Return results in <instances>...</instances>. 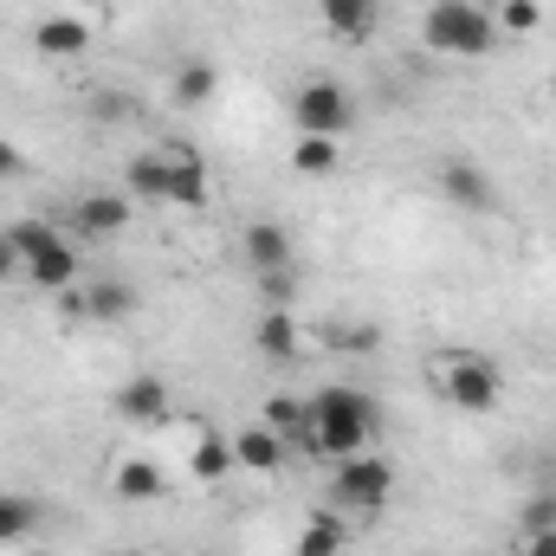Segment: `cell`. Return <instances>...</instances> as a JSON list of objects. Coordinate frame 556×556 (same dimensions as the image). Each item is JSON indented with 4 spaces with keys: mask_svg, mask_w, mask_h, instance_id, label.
I'll return each instance as SVG.
<instances>
[{
    "mask_svg": "<svg viewBox=\"0 0 556 556\" xmlns=\"http://www.w3.org/2000/svg\"><path fill=\"white\" fill-rule=\"evenodd\" d=\"M376 402L363 395V389H343V382H330V389H317L311 395V453L317 459H350V453H369V433H376Z\"/></svg>",
    "mask_w": 556,
    "mask_h": 556,
    "instance_id": "cell-1",
    "label": "cell"
},
{
    "mask_svg": "<svg viewBox=\"0 0 556 556\" xmlns=\"http://www.w3.org/2000/svg\"><path fill=\"white\" fill-rule=\"evenodd\" d=\"M420 39H427V52H446V59H485L498 46V26L472 0H433L420 20Z\"/></svg>",
    "mask_w": 556,
    "mask_h": 556,
    "instance_id": "cell-2",
    "label": "cell"
},
{
    "mask_svg": "<svg viewBox=\"0 0 556 556\" xmlns=\"http://www.w3.org/2000/svg\"><path fill=\"white\" fill-rule=\"evenodd\" d=\"M389 492H395V466L382 453H350V459L330 466V498L343 511H382Z\"/></svg>",
    "mask_w": 556,
    "mask_h": 556,
    "instance_id": "cell-3",
    "label": "cell"
},
{
    "mask_svg": "<svg viewBox=\"0 0 556 556\" xmlns=\"http://www.w3.org/2000/svg\"><path fill=\"white\" fill-rule=\"evenodd\" d=\"M291 124H298V137H343L356 124V98L337 78H311L291 98Z\"/></svg>",
    "mask_w": 556,
    "mask_h": 556,
    "instance_id": "cell-4",
    "label": "cell"
},
{
    "mask_svg": "<svg viewBox=\"0 0 556 556\" xmlns=\"http://www.w3.org/2000/svg\"><path fill=\"white\" fill-rule=\"evenodd\" d=\"M440 395L453 408H466V415H492L498 408V369L485 356H459V363L440 369Z\"/></svg>",
    "mask_w": 556,
    "mask_h": 556,
    "instance_id": "cell-5",
    "label": "cell"
},
{
    "mask_svg": "<svg viewBox=\"0 0 556 556\" xmlns=\"http://www.w3.org/2000/svg\"><path fill=\"white\" fill-rule=\"evenodd\" d=\"M162 201H175V207H188V214L207 207V168H201V155H194L188 142H168V149H162Z\"/></svg>",
    "mask_w": 556,
    "mask_h": 556,
    "instance_id": "cell-6",
    "label": "cell"
},
{
    "mask_svg": "<svg viewBox=\"0 0 556 556\" xmlns=\"http://www.w3.org/2000/svg\"><path fill=\"white\" fill-rule=\"evenodd\" d=\"M130 220H137L130 194H85V201L72 207L78 240H117V233H130Z\"/></svg>",
    "mask_w": 556,
    "mask_h": 556,
    "instance_id": "cell-7",
    "label": "cell"
},
{
    "mask_svg": "<svg viewBox=\"0 0 556 556\" xmlns=\"http://www.w3.org/2000/svg\"><path fill=\"white\" fill-rule=\"evenodd\" d=\"M85 46H91V20H78V13H46L33 26L39 59H85Z\"/></svg>",
    "mask_w": 556,
    "mask_h": 556,
    "instance_id": "cell-8",
    "label": "cell"
},
{
    "mask_svg": "<svg viewBox=\"0 0 556 556\" xmlns=\"http://www.w3.org/2000/svg\"><path fill=\"white\" fill-rule=\"evenodd\" d=\"M440 194H446L453 207H466V214L498 207V188H492V175H485L479 162H446V168H440Z\"/></svg>",
    "mask_w": 556,
    "mask_h": 556,
    "instance_id": "cell-9",
    "label": "cell"
},
{
    "mask_svg": "<svg viewBox=\"0 0 556 556\" xmlns=\"http://www.w3.org/2000/svg\"><path fill=\"white\" fill-rule=\"evenodd\" d=\"M285 433H273L266 420H247V427H233V466H247V472H278L285 466Z\"/></svg>",
    "mask_w": 556,
    "mask_h": 556,
    "instance_id": "cell-10",
    "label": "cell"
},
{
    "mask_svg": "<svg viewBox=\"0 0 556 556\" xmlns=\"http://www.w3.org/2000/svg\"><path fill=\"white\" fill-rule=\"evenodd\" d=\"M26 285H39V291H65V285H85V260H78V247L72 240H59V247H46L39 260H26Z\"/></svg>",
    "mask_w": 556,
    "mask_h": 556,
    "instance_id": "cell-11",
    "label": "cell"
},
{
    "mask_svg": "<svg viewBox=\"0 0 556 556\" xmlns=\"http://www.w3.org/2000/svg\"><path fill=\"white\" fill-rule=\"evenodd\" d=\"M240 247H247V266H253V273H285V266H291V233H285L278 220H247Z\"/></svg>",
    "mask_w": 556,
    "mask_h": 556,
    "instance_id": "cell-12",
    "label": "cell"
},
{
    "mask_svg": "<svg viewBox=\"0 0 556 556\" xmlns=\"http://www.w3.org/2000/svg\"><path fill=\"white\" fill-rule=\"evenodd\" d=\"M117 415L149 427V420H168V389H162V376H130L124 389H117Z\"/></svg>",
    "mask_w": 556,
    "mask_h": 556,
    "instance_id": "cell-13",
    "label": "cell"
},
{
    "mask_svg": "<svg viewBox=\"0 0 556 556\" xmlns=\"http://www.w3.org/2000/svg\"><path fill=\"white\" fill-rule=\"evenodd\" d=\"M162 466L155 459H117V472H111V492L124 498V505H149V498H162Z\"/></svg>",
    "mask_w": 556,
    "mask_h": 556,
    "instance_id": "cell-14",
    "label": "cell"
},
{
    "mask_svg": "<svg viewBox=\"0 0 556 556\" xmlns=\"http://www.w3.org/2000/svg\"><path fill=\"white\" fill-rule=\"evenodd\" d=\"M317 13L337 39H369L376 33V0H317Z\"/></svg>",
    "mask_w": 556,
    "mask_h": 556,
    "instance_id": "cell-15",
    "label": "cell"
},
{
    "mask_svg": "<svg viewBox=\"0 0 556 556\" xmlns=\"http://www.w3.org/2000/svg\"><path fill=\"white\" fill-rule=\"evenodd\" d=\"M85 298H91V324H117L137 311V291L124 278H85Z\"/></svg>",
    "mask_w": 556,
    "mask_h": 556,
    "instance_id": "cell-16",
    "label": "cell"
},
{
    "mask_svg": "<svg viewBox=\"0 0 556 556\" xmlns=\"http://www.w3.org/2000/svg\"><path fill=\"white\" fill-rule=\"evenodd\" d=\"M188 472H194L201 485H220V479L233 472V440H227V433H201L194 453H188Z\"/></svg>",
    "mask_w": 556,
    "mask_h": 556,
    "instance_id": "cell-17",
    "label": "cell"
},
{
    "mask_svg": "<svg viewBox=\"0 0 556 556\" xmlns=\"http://www.w3.org/2000/svg\"><path fill=\"white\" fill-rule=\"evenodd\" d=\"M291 168H298L304 181H330V175L343 168V149H337V137H298V149H291Z\"/></svg>",
    "mask_w": 556,
    "mask_h": 556,
    "instance_id": "cell-18",
    "label": "cell"
},
{
    "mask_svg": "<svg viewBox=\"0 0 556 556\" xmlns=\"http://www.w3.org/2000/svg\"><path fill=\"white\" fill-rule=\"evenodd\" d=\"M266 427H273V433H285V446H304V453H311V402H291V395H273V402H266Z\"/></svg>",
    "mask_w": 556,
    "mask_h": 556,
    "instance_id": "cell-19",
    "label": "cell"
},
{
    "mask_svg": "<svg viewBox=\"0 0 556 556\" xmlns=\"http://www.w3.org/2000/svg\"><path fill=\"white\" fill-rule=\"evenodd\" d=\"M253 343L266 350V356H298V317L285 311V304H266V317H260V330H253Z\"/></svg>",
    "mask_w": 556,
    "mask_h": 556,
    "instance_id": "cell-20",
    "label": "cell"
},
{
    "mask_svg": "<svg viewBox=\"0 0 556 556\" xmlns=\"http://www.w3.org/2000/svg\"><path fill=\"white\" fill-rule=\"evenodd\" d=\"M343 544H350V531H343V518H330V511L304 518V531H298V556H343Z\"/></svg>",
    "mask_w": 556,
    "mask_h": 556,
    "instance_id": "cell-21",
    "label": "cell"
},
{
    "mask_svg": "<svg viewBox=\"0 0 556 556\" xmlns=\"http://www.w3.org/2000/svg\"><path fill=\"white\" fill-rule=\"evenodd\" d=\"M7 240H13V253H20V273H26V260H39L46 247H59V227L52 220H39V214H26V220H13V227H0Z\"/></svg>",
    "mask_w": 556,
    "mask_h": 556,
    "instance_id": "cell-22",
    "label": "cell"
},
{
    "mask_svg": "<svg viewBox=\"0 0 556 556\" xmlns=\"http://www.w3.org/2000/svg\"><path fill=\"white\" fill-rule=\"evenodd\" d=\"M207 98H214V65H207V59H188V65L175 72V104H181V111H201Z\"/></svg>",
    "mask_w": 556,
    "mask_h": 556,
    "instance_id": "cell-23",
    "label": "cell"
},
{
    "mask_svg": "<svg viewBox=\"0 0 556 556\" xmlns=\"http://www.w3.org/2000/svg\"><path fill=\"white\" fill-rule=\"evenodd\" d=\"M492 26L511 33V39H525V33L544 26V7H538V0H498V7H492Z\"/></svg>",
    "mask_w": 556,
    "mask_h": 556,
    "instance_id": "cell-24",
    "label": "cell"
},
{
    "mask_svg": "<svg viewBox=\"0 0 556 556\" xmlns=\"http://www.w3.org/2000/svg\"><path fill=\"white\" fill-rule=\"evenodd\" d=\"M324 343H330V350H343V356H369L382 337H376L369 324H330V330H324Z\"/></svg>",
    "mask_w": 556,
    "mask_h": 556,
    "instance_id": "cell-25",
    "label": "cell"
},
{
    "mask_svg": "<svg viewBox=\"0 0 556 556\" xmlns=\"http://www.w3.org/2000/svg\"><path fill=\"white\" fill-rule=\"evenodd\" d=\"M124 181H130V194H149V201H162V149H155V155H130Z\"/></svg>",
    "mask_w": 556,
    "mask_h": 556,
    "instance_id": "cell-26",
    "label": "cell"
},
{
    "mask_svg": "<svg viewBox=\"0 0 556 556\" xmlns=\"http://www.w3.org/2000/svg\"><path fill=\"white\" fill-rule=\"evenodd\" d=\"M20 538H33V505L0 492V544H20Z\"/></svg>",
    "mask_w": 556,
    "mask_h": 556,
    "instance_id": "cell-27",
    "label": "cell"
},
{
    "mask_svg": "<svg viewBox=\"0 0 556 556\" xmlns=\"http://www.w3.org/2000/svg\"><path fill=\"white\" fill-rule=\"evenodd\" d=\"M59 298V317L65 324H91V298H85V285H65V291H52Z\"/></svg>",
    "mask_w": 556,
    "mask_h": 556,
    "instance_id": "cell-28",
    "label": "cell"
},
{
    "mask_svg": "<svg viewBox=\"0 0 556 556\" xmlns=\"http://www.w3.org/2000/svg\"><path fill=\"white\" fill-rule=\"evenodd\" d=\"M525 531H556V492H538L525 505Z\"/></svg>",
    "mask_w": 556,
    "mask_h": 556,
    "instance_id": "cell-29",
    "label": "cell"
},
{
    "mask_svg": "<svg viewBox=\"0 0 556 556\" xmlns=\"http://www.w3.org/2000/svg\"><path fill=\"white\" fill-rule=\"evenodd\" d=\"M260 291H266V304H291V266L285 273H260Z\"/></svg>",
    "mask_w": 556,
    "mask_h": 556,
    "instance_id": "cell-30",
    "label": "cell"
},
{
    "mask_svg": "<svg viewBox=\"0 0 556 556\" xmlns=\"http://www.w3.org/2000/svg\"><path fill=\"white\" fill-rule=\"evenodd\" d=\"M525 556H556V531H525Z\"/></svg>",
    "mask_w": 556,
    "mask_h": 556,
    "instance_id": "cell-31",
    "label": "cell"
},
{
    "mask_svg": "<svg viewBox=\"0 0 556 556\" xmlns=\"http://www.w3.org/2000/svg\"><path fill=\"white\" fill-rule=\"evenodd\" d=\"M7 278H20V253H13V240L0 233V285H7Z\"/></svg>",
    "mask_w": 556,
    "mask_h": 556,
    "instance_id": "cell-32",
    "label": "cell"
},
{
    "mask_svg": "<svg viewBox=\"0 0 556 556\" xmlns=\"http://www.w3.org/2000/svg\"><path fill=\"white\" fill-rule=\"evenodd\" d=\"M20 175V149L13 142H0V181H13Z\"/></svg>",
    "mask_w": 556,
    "mask_h": 556,
    "instance_id": "cell-33",
    "label": "cell"
},
{
    "mask_svg": "<svg viewBox=\"0 0 556 556\" xmlns=\"http://www.w3.org/2000/svg\"><path fill=\"white\" fill-rule=\"evenodd\" d=\"M26 556H52V551H26Z\"/></svg>",
    "mask_w": 556,
    "mask_h": 556,
    "instance_id": "cell-34",
    "label": "cell"
},
{
    "mask_svg": "<svg viewBox=\"0 0 556 556\" xmlns=\"http://www.w3.org/2000/svg\"><path fill=\"white\" fill-rule=\"evenodd\" d=\"M124 556H137V551H124Z\"/></svg>",
    "mask_w": 556,
    "mask_h": 556,
    "instance_id": "cell-35",
    "label": "cell"
}]
</instances>
